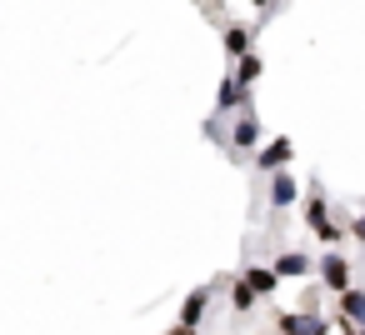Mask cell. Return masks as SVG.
<instances>
[{
	"mask_svg": "<svg viewBox=\"0 0 365 335\" xmlns=\"http://www.w3.org/2000/svg\"><path fill=\"white\" fill-rule=\"evenodd\" d=\"M320 275H325V285H330V290H345V285H350V270H345V260H340V255H325V260H320Z\"/></svg>",
	"mask_w": 365,
	"mask_h": 335,
	"instance_id": "cell-1",
	"label": "cell"
},
{
	"mask_svg": "<svg viewBox=\"0 0 365 335\" xmlns=\"http://www.w3.org/2000/svg\"><path fill=\"white\" fill-rule=\"evenodd\" d=\"M230 140H235L240 150H250V145L260 140V125H255V115H240V120H235V135H230Z\"/></svg>",
	"mask_w": 365,
	"mask_h": 335,
	"instance_id": "cell-2",
	"label": "cell"
},
{
	"mask_svg": "<svg viewBox=\"0 0 365 335\" xmlns=\"http://www.w3.org/2000/svg\"><path fill=\"white\" fill-rule=\"evenodd\" d=\"M305 270H310V260H305L300 250H285V255L275 260V280H280V275H305Z\"/></svg>",
	"mask_w": 365,
	"mask_h": 335,
	"instance_id": "cell-3",
	"label": "cell"
},
{
	"mask_svg": "<svg viewBox=\"0 0 365 335\" xmlns=\"http://www.w3.org/2000/svg\"><path fill=\"white\" fill-rule=\"evenodd\" d=\"M245 285H250L255 295H270V290H275V270H265V265H250V270H245Z\"/></svg>",
	"mask_w": 365,
	"mask_h": 335,
	"instance_id": "cell-4",
	"label": "cell"
},
{
	"mask_svg": "<svg viewBox=\"0 0 365 335\" xmlns=\"http://www.w3.org/2000/svg\"><path fill=\"white\" fill-rule=\"evenodd\" d=\"M205 300H210V290H195V295L185 300V310H180V325H190V330H195V320L205 315Z\"/></svg>",
	"mask_w": 365,
	"mask_h": 335,
	"instance_id": "cell-5",
	"label": "cell"
},
{
	"mask_svg": "<svg viewBox=\"0 0 365 335\" xmlns=\"http://www.w3.org/2000/svg\"><path fill=\"white\" fill-rule=\"evenodd\" d=\"M245 100H250V96H245V86L225 81V86H220V100H215V105H220V110H235V105H245Z\"/></svg>",
	"mask_w": 365,
	"mask_h": 335,
	"instance_id": "cell-6",
	"label": "cell"
},
{
	"mask_svg": "<svg viewBox=\"0 0 365 335\" xmlns=\"http://www.w3.org/2000/svg\"><path fill=\"white\" fill-rule=\"evenodd\" d=\"M280 160H290V140H275V145L260 150V170H275Z\"/></svg>",
	"mask_w": 365,
	"mask_h": 335,
	"instance_id": "cell-7",
	"label": "cell"
},
{
	"mask_svg": "<svg viewBox=\"0 0 365 335\" xmlns=\"http://www.w3.org/2000/svg\"><path fill=\"white\" fill-rule=\"evenodd\" d=\"M295 200V180L290 175H275V185H270V205H290Z\"/></svg>",
	"mask_w": 365,
	"mask_h": 335,
	"instance_id": "cell-8",
	"label": "cell"
},
{
	"mask_svg": "<svg viewBox=\"0 0 365 335\" xmlns=\"http://www.w3.org/2000/svg\"><path fill=\"white\" fill-rule=\"evenodd\" d=\"M340 310H345L350 320L365 325V295H360V290H345V295H340Z\"/></svg>",
	"mask_w": 365,
	"mask_h": 335,
	"instance_id": "cell-9",
	"label": "cell"
},
{
	"mask_svg": "<svg viewBox=\"0 0 365 335\" xmlns=\"http://www.w3.org/2000/svg\"><path fill=\"white\" fill-rule=\"evenodd\" d=\"M245 46H250V36H245L240 26H230V31H225V51H230V56H245Z\"/></svg>",
	"mask_w": 365,
	"mask_h": 335,
	"instance_id": "cell-10",
	"label": "cell"
},
{
	"mask_svg": "<svg viewBox=\"0 0 365 335\" xmlns=\"http://www.w3.org/2000/svg\"><path fill=\"white\" fill-rule=\"evenodd\" d=\"M255 76H260V61H255V56H240V71H235V86H250Z\"/></svg>",
	"mask_w": 365,
	"mask_h": 335,
	"instance_id": "cell-11",
	"label": "cell"
},
{
	"mask_svg": "<svg viewBox=\"0 0 365 335\" xmlns=\"http://www.w3.org/2000/svg\"><path fill=\"white\" fill-rule=\"evenodd\" d=\"M230 305H235V310H250V305H255V290L240 280V285H235V295H230Z\"/></svg>",
	"mask_w": 365,
	"mask_h": 335,
	"instance_id": "cell-12",
	"label": "cell"
},
{
	"mask_svg": "<svg viewBox=\"0 0 365 335\" xmlns=\"http://www.w3.org/2000/svg\"><path fill=\"white\" fill-rule=\"evenodd\" d=\"M340 330L345 335H365V325H350V320H340Z\"/></svg>",
	"mask_w": 365,
	"mask_h": 335,
	"instance_id": "cell-13",
	"label": "cell"
},
{
	"mask_svg": "<svg viewBox=\"0 0 365 335\" xmlns=\"http://www.w3.org/2000/svg\"><path fill=\"white\" fill-rule=\"evenodd\" d=\"M170 335H195V330H190V325H175V330H170Z\"/></svg>",
	"mask_w": 365,
	"mask_h": 335,
	"instance_id": "cell-14",
	"label": "cell"
},
{
	"mask_svg": "<svg viewBox=\"0 0 365 335\" xmlns=\"http://www.w3.org/2000/svg\"><path fill=\"white\" fill-rule=\"evenodd\" d=\"M355 235H365V220H355Z\"/></svg>",
	"mask_w": 365,
	"mask_h": 335,
	"instance_id": "cell-15",
	"label": "cell"
},
{
	"mask_svg": "<svg viewBox=\"0 0 365 335\" xmlns=\"http://www.w3.org/2000/svg\"><path fill=\"white\" fill-rule=\"evenodd\" d=\"M250 6H265V0H250Z\"/></svg>",
	"mask_w": 365,
	"mask_h": 335,
	"instance_id": "cell-16",
	"label": "cell"
}]
</instances>
